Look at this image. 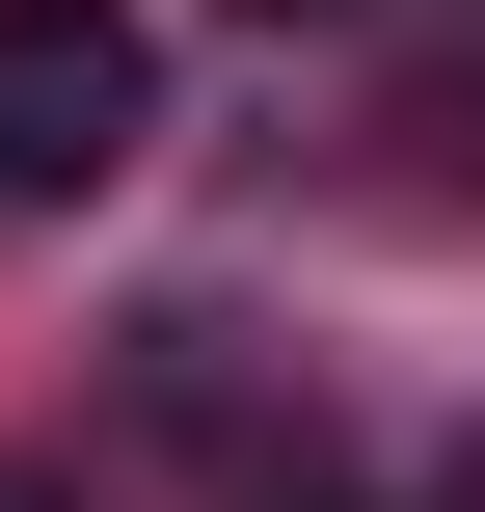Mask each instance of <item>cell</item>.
I'll use <instances>...</instances> for the list:
<instances>
[{
  "label": "cell",
  "instance_id": "1",
  "mask_svg": "<svg viewBox=\"0 0 485 512\" xmlns=\"http://www.w3.org/2000/svg\"><path fill=\"white\" fill-rule=\"evenodd\" d=\"M162 162V27L135 0H0V216H81Z\"/></svg>",
  "mask_w": 485,
  "mask_h": 512
},
{
  "label": "cell",
  "instance_id": "2",
  "mask_svg": "<svg viewBox=\"0 0 485 512\" xmlns=\"http://www.w3.org/2000/svg\"><path fill=\"white\" fill-rule=\"evenodd\" d=\"M0 512H81V486H54V459H0Z\"/></svg>",
  "mask_w": 485,
  "mask_h": 512
},
{
  "label": "cell",
  "instance_id": "3",
  "mask_svg": "<svg viewBox=\"0 0 485 512\" xmlns=\"http://www.w3.org/2000/svg\"><path fill=\"white\" fill-rule=\"evenodd\" d=\"M243 27H324V0H243Z\"/></svg>",
  "mask_w": 485,
  "mask_h": 512
}]
</instances>
